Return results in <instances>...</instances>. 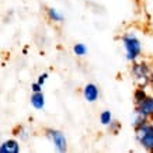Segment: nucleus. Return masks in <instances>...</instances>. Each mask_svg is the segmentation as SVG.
<instances>
[{"mask_svg":"<svg viewBox=\"0 0 153 153\" xmlns=\"http://www.w3.org/2000/svg\"><path fill=\"white\" fill-rule=\"evenodd\" d=\"M120 42L124 48V55H125V60L128 63H134L136 60L142 59L143 44H142L139 35L134 30H128L125 33H122V35L120 37Z\"/></svg>","mask_w":153,"mask_h":153,"instance_id":"1","label":"nucleus"},{"mask_svg":"<svg viewBox=\"0 0 153 153\" xmlns=\"http://www.w3.org/2000/svg\"><path fill=\"white\" fill-rule=\"evenodd\" d=\"M153 73V65L146 59H139L131 63L129 74L131 79L139 87H149Z\"/></svg>","mask_w":153,"mask_h":153,"instance_id":"2","label":"nucleus"},{"mask_svg":"<svg viewBox=\"0 0 153 153\" xmlns=\"http://www.w3.org/2000/svg\"><path fill=\"white\" fill-rule=\"evenodd\" d=\"M135 140L145 152L153 153V121H145L143 124L134 128Z\"/></svg>","mask_w":153,"mask_h":153,"instance_id":"3","label":"nucleus"},{"mask_svg":"<svg viewBox=\"0 0 153 153\" xmlns=\"http://www.w3.org/2000/svg\"><path fill=\"white\" fill-rule=\"evenodd\" d=\"M45 138L49 140V143L53 146L56 152L59 153H65L68 152V139H66V135L62 132L60 129L56 128H47L45 129Z\"/></svg>","mask_w":153,"mask_h":153,"instance_id":"4","label":"nucleus"},{"mask_svg":"<svg viewBox=\"0 0 153 153\" xmlns=\"http://www.w3.org/2000/svg\"><path fill=\"white\" fill-rule=\"evenodd\" d=\"M134 112L146 121H153V93L149 94L142 102L136 104Z\"/></svg>","mask_w":153,"mask_h":153,"instance_id":"5","label":"nucleus"},{"mask_svg":"<svg viewBox=\"0 0 153 153\" xmlns=\"http://www.w3.org/2000/svg\"><path fill=\"white\" fill-rule=\"evenodd\" d=\"M82 94H83V98L87 102L93 104L100 98V88L96 83L93 82H88L83 86V90H82Z\"/></svg>","mask_w":153,"mask_h":153,"instance_id":"6","label":"nucleus"},{"mask_svg":"<svg viewBox=\"0 0 153 153\" xmlns=\"http://www.w3.org/2000/svg\"><path fill=\"white\" fill-rule=\"evenodd\" d=\"M21 145L17 138H9L0 143V153H20Z\"/></svg>","mask_w":153,"mask_h":153,"instance_id":"7","label":"nucleus"},{"mask_svg":"<svg viewBox=\"0 0 153 153\" xmlns=\"http://www.w3.org/2000/svg\"><path fill=\"white\" fill-rule=\"evenodd\" d=\"M30 102H31V105L33 108H35L37 111H42L44 108H45V94L39 91V93H33L31 94V97H30Z\"/></svg>","mask_w":153,"mask_h":153,"instance_id":"8","label":"nucleus"},{"mask_svg":"<svg viewBox=\"0 0 153 153\" xmlns=\"http://www.w3.org/2000/svg\"><path fill=\"white\" fill-rule=\"evenodd\" d=\"M47 19L53 24H62L65 21V16L60 13V10L56 7H48L47 9Z\"/></svg>","mask_w":153,"mask_h":153,"instance_id":"9","label":"nucleus"},{"mask_svg":"<svg viewBox=\"0 0 153 153\" xmlns=\"http://www.w3.org/2000/svg\"><path fill=\"white\" fill-rule=\"evenodd\" d=\"M149 91H148V87H139L136 86V88L134 90V96H132V100H134V105L139 104L145 100V98L149 96Z\"/></svg>","mask_w":153,"mask_h":153,"instance_id":"10","label":"nucleus"},{"mask_svg":"<svg viewBox=\"0 0 153 153\" xmlns=\"http://www.w3.org/2000/svg\"><path fill=\"white\" fill-rule=\"evenodd\" d=\"M14 135H16V138L20 140V142H27L30 138H31V131H30V128H27V126H17V129L14 131Z\"/></svg>","mask_w":153,"mask_h":153,"instance_id":"11","label":"nucleus"},{"mask_svg":"<svg viewBox=\"0 0 153 153\" xmlns=\"http://www.w3.org/2000/svg\"><path fill=\"white\" fill-rule=\"evenodd\" d=\"M98 120H100V124L102 126H108L111 124L112 121H114V117H112V112L110 110H104V111L100 112V115H98Z\"/></svg>","mask_w":153,"mask_h":153,"instance_id":"12","label":"nucleus"},{"mask_svg":"<svg viewBox=\"0 0 153 153\" xmlns=\"http://www.w3.org/2000/svg\"><path fill=\"white\" fill-rule=\"evenodd\" d=\"M87 52H88L87 47H86L84 44H82V42H77V44H74L73 45V53L77 56V58H83V56H86L87 55Z\"/></svg>","mask_w":153,"mask_h":153,"instance_id":"13","label":"nucleus"},{"mask_svg":"<svg viewBox=\"0 0 153 153\" xmlns=\"http://www.w3.org/2000/svg\"><path fill=\"white\" fill-rule=\"evenodd\" d=\"M121 128H122V125H121V122L120 121H112L110 125L107 126V129H108V132L110 134H112V135H118L120 134V131H121Z\"/></svg>","mask_w":153,"mask_h":153,"instance_id":"14","label":"nucleus"},{"mask_svg":"<svg viewBox=\"0 0 153 153\" xmlns=\"http://www.w3.org/2000/svg\"><path fill=\"white\" fill-rule=\"evenodd\" d=\"M42 84H39L38 82H34L33 84H31V93H39V91H42Z\"/></svg>","mask_w":153,"mask_h":153,"instance_id":"15","label":"nucleus"},{"mask_svg":"<svg viewBox=\"0 0 153 153\" xmlns=\"http://www.w3.org/2000/svg\"><path fill=\"white\" fill-rule=\"evenodd\" d=\"M48 77H49V74H48L47 72H44V73H41L39 76H38L37 82H38L39 84H42V86H44V84H45V82L48 80Z\"/></svg>","mask_w":153,"mask_h":153,"instance_id":"16","label":"nucleus"},{"mask_svg":"<svg viewBox=\"0 0 153 153\" xmlns=\"http://www.w3.org/2000/svg\"><path fill=\"white\" fill-rule=\"evenodd\" d=\"M149 88H150V93H153V73H152V79H150V84H149Z\"/></svg>","mask_w":153,"mask_h":153,"instance_id":"17","label":"nucleus"},{"mask_svg":"<svg viewBox=\"0 0 153 153\" xmlns=\"http://www.w3.org/2000/svg\"><path fill=\"white\" fill-rule=\"evenodd\" d=\"M150 30H152V33H153V16H152V20H150Z\"/></svg>","mask_w":153,"mask_h":153,"instance_id":"18","label":"nucleus"}]
</instances>
